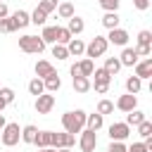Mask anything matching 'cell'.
<instances>
[{"mask_svg": "<svg viewBox=\"0 0 152 152\" xmlns=\"http://www.w3.org/2000/svg\"><path fill=\"white\" fill-rule=\"evenodd\" d=\"M62 126L66 133H81L83 126H86V112L83 109H76V112H64L62 114Z\"/></svg>", "mask_w": 152, "mask_h": 152, "instance_id": "6da1fadb", "label": "cell"}, {"mask_svg": "<svg viewBox=\"0 0 152 152\" xmlns=\"http://www.w3.org/2000/svg\"><path fill=\"white\" fill-rule=\"evenodd\" d=\"M19 50H21V52H28V55H40V52L45 50V43L40 40V36L26 33V36L19 38Z\"/></svg>", "mask_w": 152, "mask_h": 152, "instance_id": "7a4b0ae2", "label": "cell"}, {"mask_svg": "<svg viewBox=\"0 0 152 152\" xmlns=\"http://www.w3.org/2000/svg\"><path fill=\"white\" fill-rule=\"evenodd\" d=\"M107 45H109V43H107L104 36H95V38L86 45V57H88V59H93V57H102V55L107 52Z\"/></svg>", "mask_w": 152, "mask_h": 152, "instance_id": "3957f363", "label": "cell"}, {"mask_svg": "<svg viewBox=\"0 0 152 152\" xmlns=\"http://www.w3.org/2000/svg\"><path fill=\"white\" fill-rule=\"evenodd\" d=\"M0 131H2L0 140H2V145H7V147L17 145V142H19V138H21V128H19V124H5Z\"/></svg>", "mask_w": 152, "mask_h": 152, "instance_id": "277c9868", "label": "cell"}, {"mask_svg": "<svg viewBox=\"0 0 152 152\" xmlns=\"http://www.w3.org/2000/svg\"><path fill=\"white\" fill-rule=\"evenodd\" d=\"M90 76H95V93H107L109 90V83H112V74L102 66V69H93V74Z\"/></svg>", "mask_w": 152, "mask_h": 152, "instance_id": "5b68a950", "label": "cell"}, {"mask_svg": "<svg viewBox=\"0 0 152 152\" xmlns=\"http://www.w3.org/2000/svg\"><path fill=\"white\" fill-rule=\"evenodd\" d=\"M78 147H81V152H95V147H97V131H90V128L81 131Z\"/></svg>", "mask_w": 152, "mask_h": 152, "instance_id": "8992f818", "label": "cell"}, {"mask_svg": "<svg viewBox=\"0 0 152 152\" xmlns=\"http://www.w3.org/2000/svg\"><path fill=\"white\" fill-rule=\"evenodd\" d=\"M33 107H36V112H38V114H48V112L55 107V95H52V93H48V90H45V93H40V95L36 97Z\"/></svg>", "mask_w": 152, "mask_h": 152, "instance_id": "52a82bcc", "label": "cell"}, {"mask_svg": "<svg viewBox=\"0 0 152 152\" xmlns=\"http://www.w3.org/2000/svg\"><path fill=\"white\" fill-rule=\"evenodd\" d=\"M128 135H131V126L126 121H116V124L109 126V138L112 140H126Z\"/></svg>", "mask_w": 152, "mask_h": 152, "instance_id": "ba28073f", "label": "cell"}, {"mask_svg": "<svg viewBox=\"0 0 152 152\" xmlns=\"http://www.w3.org/2000/svg\"><path fill=\"white\" fill-rule=\"evenodd\" d=\"M107 38V43H112V45H121V48H126V43H128V31H124V28H109V36H104Z\"/></svg>", "mask_w": 152, "mask_h": 152, "instance_id": "9c48e42d", "label": "cell"}, {"mask_svg": "<svg viewBox=\"0 0 152 152\" xmlns=\"http://www.w3.org/2000/svg\"><path fill=\"white\" fill-rule=\"evenodd\" d=\"M74 142H76V135L64 131V133H52V145L50 147H55V150L57 147H71Z\"/></svg>", "mask_w": 152, "mask_h": 152, "instance_id": "30bf717a", "label": "cell"}, {"mask_svg": "<svg viewBox=\"0 0 152 152\" xmlns=\"http://www.w3.org/2000/svg\"><path fill=\"white\" fill-rule=\"evenodd\" d=\"M138 57H140V55H138L135 48H124L121 55H119V62H121V66H135Z\"/></svg>", "mask_w": 152, "mask_h": 152, "instance_id": "8fae6325", "label": "cell"}, {"mask_svg": "<svg viewBox=\"0 0 152 152\" xmlns=\"http://www.w3.org/2000/svg\"><path fill=\"white\" fill-rule=\"evenodd\" d=\"M138 107V97L133 95V93H126V95H121L119 100H116V109H121V112H131V109H135Z\"/></svg>", "mask_w": 152, "mask_h": 152, "instance_id": "7c38bea8", "label": "cell"}, {"mask_svg": "<svg viewBox=\"0 0 152 152\" xmlns=\"http://www.w3.org/2000/svg\"><path fill=\"white\" fill-rule=\"evenodd\" d=\"M135 76L142 81V78H150L152 76V59H142V62H135Z\"/></svg>", "mask_w": 152, "mask_h": 152, "instance_id": "4fadbf2b", "label": "cell"}, {"mask_svg": "<svg viewBox=\"0 0 152 152\" xmlns=\"http://www.w3.org/2000/svg\"><path fill=\"white\" fill-rule=\"evenodd\" d=\"M43 86H45V90H48V93H57V90L62 88V78L57 76V71H52L50 76H45V78H43Z\"/></svg>", "mask_w": 152, "mask_h": 152, "instance_id": "5bb4252c", "label": "cell"}, {"mask_svg": "<svg viewBox=\"0 0 152 152\" xmlns=\"http://www.w3.org/2000/svg\"><path fill=\"white\" fill-rule=\"evenodd\" d=\"M33 71H36V76H38V78H45V76H50V74L55 71V66H52L48 59H38V62H36V66H33Z\"/></svg>", "mask_w": 152, "mask_h": 152, "instance_id": "9a60e30c", "label": "cell"}, {"mask_svg": "<svg viewBox=\"0 0 152 152\" xmlns=\"http://www.w3.org/2000/svg\"><path fill=\"white\" fill-rule=\"evenodd\" d=\"M66 50H69V55H74V57H81V55L86 52V43H83L81 38H71V40L66 43Z\"/></svg>", "mask_w": 152, "mask_h": 152, "instance_id": "2e32d148", "label": "cell"}, {"mask_svg": "<svg viewBox=\"0 0 152 152\" xmlns=\"http://www.w3.org/2000/svg\"><path fill=\"white\" fill-rule=\"evenodd\" d=\"M119 21H121L119 12H104V17H102V26L104 28H116Z\"/></svg>", "mask_w": 152, "mask_h": 152, "instance_id": "e0dca14e", "label": "cell"}, {"mask_svg": "<svg viewBox=\"0 0 152 152\" xmlns=\"http://www.w3.org/2000/svg\"><path fill=\"white\" fill-rule=\"evenodd\" d=\"M66 28H69V33H71V36H78V33L86 28V24H83V19H81V17H76V14H74V17H69V26H66Z\"/></svg>", "mask_w": 152, "mask_h": 152, "instance_id": "ac0fdd59", "label": "cell"}, {"mask_svg": "<svg viewBox=\"0 0 152 152\" xmlns=\"http://www.w3.org/2000/svg\"><path fill=\"white\" fill-rule=\"evenodd\" d=\"M90 88H93V83H90L88 76H76V78H74V90H76V93H88Z\"/></svg>", "mask_w": 152, "mask_h": 152, "instance_id": "d6986e66", "label": "cell"}, {"mask_svg": "<svg viewBox=\"0 0 152 152\" xmlns=\"http://www.w3.org/2000/svg\"><path fill=\"white\" fill-rule=\"evenodd\" d=\"M140 121H145V112H140L138 107L131 109V112H126V124L128 126H138Z\"/></svg>", "mask_w": 152, "mask_h": 152, "instance_id": "ffe728a7", "label": "cell"}, {"mask_svg": "<svg viewBox=\"0 0 152 152\" xmlns=\"http://www.w3.org/2000/svg\"><path fill=\"white\" fill-rule=\"evenodd\" d=\"M36 135H38V128H36L33 124H28V126L21 128V140H24V142L33 145V142H36Z\"/></svg>", "mask_w": 152, "mask_h": 152, "instance_id": "44dd1931", "label": "cell"}, {"mask_svg": "<svg viewBox=\"0 0 152 152\" xmlns=\"http://www.w3.org/2000/svg\"><path fill=\"white\" fill-rule=\"evenodd\" d=\"M12 19H14V24H17V28H24V26H28L31 24V19H28V12H24V10H17L14 14H10Z\"/></svg>", "mask_w": 152, "mask_h": 152, "instance_id": "7402d4cb", "label": "cell"}, {"mask_svg": "<svg viewBox=\"0 0 152 152\" xmlns=\"http://www.w3.org/2000/svg\"><path fill=\"white\" fill-rule=\"evenodd\" d=\"M33 145H38V147H50V145H52V131H38Z\"/></svg>", "mask_w": 152, "mask_h": 152, "instance_id": "603a6c76", "label": "cell"}, {"mask_svg": "<svg viewBox=\"0 0 152 152\" xmlns=\"http://www.w3.org/2000/svg\"><path fill=\"white\" fill-rule=\"evenodd\" d=\"M40 40H43L45 45H48V43H55V40H57V26H43Z\"/></svg>", "mask_w": 152, "mask_h": 152, "instance_id": "cb8c5ba5", "label": "cell"}, {"mask_svg": "<svg viewBox=\"0 0 152 152\" xmlns=\"http://www.w3.org/2000/svg\"><path fill=\"white\" fill-rule=\"evenodd\" d=\"M86 124H88V128L90 131H100L102 128V114H86Z\"/></svg>", "mask_w": 152, "mask_h": 152, "instance_id": "d4e9b609", "label": "cell"}, {"mask_svg": "<svg viewBox=\"0 0 152 152\" xmlns=\"http://www.w3.org/2000/svg\"><path fill=\"white\" fill-rule=\"evenodd\" d=\"M140 88H142V81H140L138 76H128V78H126V90H128V93L138 95V93H140Z\"/></svg>", "mask_w": 152, "mask_h": 152, "instance_id": "484cf974", "label": "cell"}, {"mask_svg": "<svg viewBox=\"0 0 152 152\" xmlns=\"http://www.w3.org/2000/svg\"><path fill=\"white\" fill-rule=\"evenodd\" d=\"M28 93H31V95H36V97H38L40 93H45L43 78H38V76H36V78H31V81H28Z\"/></svg>", "mask_w": 152, "mask_h": 152, "instance_id": "4316f807", "label": "cell"}, {"mask_svg": "<svg viewBox=\"0 0 152 152\" xmlns=\"http://www.w3.org/2000/svg\"><path fill=\"white\" fill-rule=\"evenodd\" d=\"M28 19H31V24H36V26H45V19H48V14L43 12V10H33L31 14H28Z\"/></svg>", "mask_w": 152, "mask_h": 152, "instance_id": "83f0119b", "label": "cell"}, {"mask_svg": "<svg viewBox=\"0 0 152 152\" xmlns=\"http://www.w3.org/2000/svg\"><path fill=\"white\" fill-rule=\"evenodd\" d=\"M57 14H59L62 19L74 17V5H71V2H59V5H57Z\"/></svg>", "mask_w": 152, "mask_h": 152, "instance_id": "f1b7e54d", "label": "cell"}, {"mask_svg": "<svg viewBox=\"0 0 152 152\" xmlns=\"http://www.w3.org/2000/svg\"><path fill=\"white\" fill-rule=\"evenodd\" d=\"M71 38H74V36L69 33V28H66V26H57V40H55V43H59V45H66Z\"/></svg>", "mask_w": 152, "mask_h": 152, "instance_id": "f546056e", "label": "cell"}, {"mask_svg": "<svg viewBox=\"0 0 152 152\" xmlns=\"http://www.w3.org/2000/svg\"><path fill=\"white\" fill-rule=\"evenodd\" d=\"M0 31H2V33H12V31H17V24H14V19H12L10 14L0 19Z\"/></svg>", "mask_w": 152, "mask_h": 152, "instance_id": "4dcf8cb0", "label": "cell"}, {"mask_svg": "<svg viewBox=\"0 0 152 152\" xmlns=\"http://www.w3.org/2000/svg\"><path fill=\"white\" fill-rule=\"evenodd\" d=\"M104 69H107V71L114 76V74L121 69V62H119V57H107V59H104Z\"/></svg>", "mask_w": 152, "mask_h": 152, "instance_id": "1f68e13d", "label": "cell"}, {"mask_svg": "<svg viewBox=\"0 0 152 152\" xmlns=\"http://www.w3.org/2000/svg\"><path fill=\"white\" fill-rule=\"evenodd\" d=\"M150 43H152V33L147 28H142L138 33V48H150Z\"/></svg>", "mask_w": 152, "mask_h": 152, "instance_id": "d6a6232c", "label": "cell"}, {"mask_svg": "<svg viewBox=\"0 0 152 152\" xmlns=\"http://www.w3.org/2000/svg\"><path fill=\"white\" fill-rule=\"evenodd\" d=\"M57 0H38V10H43L45 14H50V12H55L57 10Z\"/></svg>", "mask_w": 152, "mask_h": 152, "instance_id": "836d02e7", "label": "cell"}, {"mask_svg": "<svg viewBox=\"0 0 152 152\" xmlns=\"http://www.w3.org/2000/svg\"><path fill=\"white\" fill-rule=\"evenodd\" d=\"M78 66H81V74L90 78V74H93V69H95L93 59H88V57H86V59H81V62H78Z\"/></svg>", "mask_w": 152, "mask_h": 152, "instance_id": "e575fe53", "label": "cell"}, {"mask_svg": "<svg viewBox=\"0 0 152 152\" xmlns=\"http://www.w3.org/2000/svg\"><path fill=\"white\" fill-rule=\"evenodd\" d=\"M114 112V102H109V100H100L97 102V114H112Z\"/></svg>", "mask_w": 152, "mask_h": 152, "instance_id": "d590c367", "label": "cell"}, {"mask_svg": "<svg viewBox=\"0 0 152 152\" xmlns=\"http://www.w3.org/2000/svg\"><path fill=\"white\" fill-rule=\"evenodd\" d=\"M52 57H57V59H66V57H69V50H66V45H59V43H55V48H52Z\"/></svg>", "mask_w": 152, "mask_h": 152, "instance_id": "8d00e7d4", "label": "cell"}, {"mask_svg": "<svg viewBox=\"0 0 152 152\" xmlns=\"http://www.w3.org/2000/svg\"><path fill=\"white\" fill-rule=\"evenodd\" d=\"M138 133H140L142 138H150V135H152V124H150L147 119L140 121V124H138Z\"/></svg>", "mask_w": 152, "mask_h": 152, "instance_id": "74e56055", "label": "cell"}, {"mask_svg": "<svg viewBox=\"0 0 152 152\" xmlns=\"http://www.w3.org/2000/svg\"><path fill=\"white\" fill-rule=\"evenodd\" d=\"M119 2H121V0H100V5H102V10H104V12H116Z\"/></svg>", "mask_w": 152, "mask_h": 152, "instance_id": "f35d334b", "label": "cell"}, {"mask_svg": "<svg viewBox=\"0 0 152 152\" xmlns=\"http://www.w3.org/2000/svg\"><path fill=\"white\" fill-rule=\"evenodd\" d=\"M0 97H2L7 104H12V102H14V90H12V88H0Z\"/></svg>", "mask_w": 152, "mask_h": 152, "instance_id": "ab89813d", "label": "cell"}, {"mask_svg": "<svg viewBox=\"0 0 152 152\" xmlns=\"http://www.w3.org/2000/svg\"><path fill=\"white\" fill-rule=\"evenodd\" d=\"M107 152H126V145L121 140H112L109 147H107Z\"/></svg>", "mask_w": 152, "mask_h": 152, "instance_id": "60d3db41", "label": "cell"}, {"mask_svg": "<svg viewBox=\"0 0 152 152\" xmlns=\"http://www.w3.org/2000/svg\"><path fill=\"white\" fill-rule=\"evenodd\" d=\"M150 147L145 145V142H133L131 147H126V152H147Z\"/></svg>", "mask_w": 152, "mask_h": 152, "instance_id": "b9f144b4", "label": "cell"}, {"mask_svg": "<svg viewBox=\"0 0 152 152\" xmlns=\"http://www.w3.org/2000/svg\"><path fill=\"white\" fill-rule=\"evenodd\" d=\"M133 7L135 10H147L150 7V0H133Z\"/></svg>", "mask_w": 152, "mask_h": 152, "instance_id": "7bdbcfd3", "label": "cell"}, {"mask_svg": "<svg viewBox=\"0 0 152 152\" xmlns=\"http://www.w3.org/2000/svg\"><path fill=\"white\" fill-rule=\"evenodd\" d=\"M69 74H71V78H76V76H83V74H81V66H78V62H76V64H71Z\"/></svg>", "mask_w": 152, "mask_h": 152, "instance_id": "ee69618b", "label": "cell"}, {"mask_svg": "<svg viewBox=\"0 0 152 152\" xmlns=\"http://www.w3.org/2000/svg\"><path fill=\"white\" fill-rule=\"evenodd\" d=\"M7 14H10V10H7V5L0 0V19H2V17H7Z\"/></svg>", "mask_w": 152, "mask_h": 152, "instance_id": "f6af8a7d", "label": "cell"}, {"mask_svg": "<svg viewBox=\"0 0 152 152\" xmlns=\"http://www.w3.org/2000/svg\"><path fill=\"white\" fill-rule=\"evenodd\" d=\"M5 124H7V121H5V114H2V112H0V128H2V126H5Z\"/></svg>", "mask_w": 152, "mask_h": 152, "instance_id": "bcb514c9", "label": "cell"}, {"mask_svg": "<svg viewBox=\"0 0 152 152\" xmlns=\"http://www.w3.org/2000/svg\"><path fill=\"white\" fill-rule=\"evenodd\" d=\"M38 152H55L52 147H38Z\"/></svg>", "mask_w": 152, "mask_h": 152, "instance_id": "7dc6e473", "label": "cell"}, {"mask_svg": "<svg viewBox=\"0 0 152 152\" xmlns=\"http://www.w3.org/2000/svg\"><path fill=\"white\" fill-rule=\"evenodd\" d=\"M52 150H55V147H52ZM55 152H69V147H57Z\"/></svg>", "mask_w": 152, "mask_h": 152, "instance_id": "c3c4849f", "label": "cell"}, {"mask_svg": "<svg viewBox=\"0 0 152 152\" xmlns=\"http://www.w3.org/2000/svg\"><path fill=\"white\" fill-rule=\"evenodd\" d=\"M5 107H7V102H5V100H2V97H0V112H2V109H5Z\"/></svg>", "mask_w": 152, "mask_h": 152, "instance_id": "681fc988", "label": "cell"}, {"mask_svg": "<svg viewBox=\"0 0 152 152\" xmlns=\"http://www.w3.org/2000/svg\"><path fill=\"white\" fill-rule=\"evenodd\" d=\"M36 2H38V0H36Z\"/></svg>", "mask_w": 152, "mask_h": 152, "instance_id": "f907efd6", "label": "cell"}]
</instances>
